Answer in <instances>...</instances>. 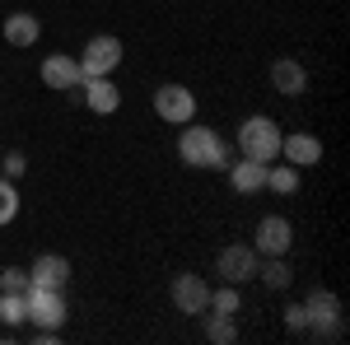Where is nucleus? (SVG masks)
<instances>
[{"instance_id": "obj_24", "label": "nucleus", "mask_w": 350, "mask_h": 345, "mask_svg": "<svg viewBox=\"0 0 350 345\" xmlns=\"http://www.w3.org/2000/svg\"><path fill=\"white\" fill-rule=\"evenodd\" d=\"M28 173V159H24V150H14V154H0V178H10V182H19Z\"/></svg>"}, {"instance_id": "obj_22", "label": "nucleus", "mask_w": 350, "mask_h": 345, "mask_svg": "<svg viewBox=\"0 0 350 345\" xmlns=\"http://www.w3.org/2000/svg\"><path fill=\"white\" fill-rule=\"evenodd\" d=\"M14 215H19V187L10 178H0V229L14 224Z\"/></svg>"}, {"instance_id": "obj_14", "label": "nucleus", "mask_w": 350, "mask_h": 345, "mask_svg": "<svg viewBox=\"0 0 350 345\" xmlns=\"http://www.w3.org/2000/svg\"><path fill=\"white\" fill-rule=\"evenodd\" d=\"M267 168H271V163L239 159V163H229L224 173H229V187H234L239 196H257V191H267Z\"/></svg>"}, {"instance_id": "obj_12", "label": "nucleus", "mask_w": 350, "mask_h": 345, "mask_svg": "<svg viewBox=\"0 0 350 345\" xmlns=\"http://www.w3.org/2000/svg\"><path fill=\"white\" fill-rule=\"evenodd\" d=\"M280 159L295 163L299 173L304 168H313V163H323V140L308 131H295V135H280Z\"/></svg>"}, {"instance_id": "obj_17", "label": "nucleus", "mask_w": 350, "mask_h": 345, "mask_svg": "<svg viewBox=\"0 0 350 345\" xmlns=\"http://www.w3.org/2000/svg\"><path fill=\"white\" fill-rule=\"evenodd\" d=\"M257 280L267 285V290H290L295 285V266H290V257H262L257 262Z\"/></svg>"}, {"instance_id": "obj_10", "label": "nucleus", "mask_w": 350, "mask_h": 345, "mask_svg": "<svg viewBox=\"0 0 350 345\" xmlns=\"http://www.w3.org/2000/svg\"><path fill=\"white\" fill-rule=\"evenodd\" d=\"M42 84L47 89H56V94H66V98H75L80 103V84H84V70H80V61L75 56H61V52H52L47 61H42Z\"/></svg>"}, {"instance_id": "obj_20", "label": "nucleus", "mask_w": 350, "mask_h": 345, "mask_svg": "<svg viewBox=\"0 0 350 345\" xmlns=\"http://www.w3.org/2000/svg\"><path fill=\"white\" fill-rule=\"evenodd\" d=\"M28 322V303H24V294H5L0 290V327H24Z\"/></svg>"}, {"instance_id": "obj_21", "label": "nucleus", "mask_w": 350, "mask_h": 345, "mask_svg": "<svg viewBox=\"0 0 350 345\" xmlns=\"http://www.w3.org/2000/svg\"><path fill=\"white\" fill-rule=\"evenodd\" d=\"M206 341H211V345H234V341H239V322L211 313V322H206Z\"/></svg>"}, {"instance_id": "obj_15", "label": "nucleus", "mask_w": 350, "mask_h": 345, "mask_svg": "<svg viewBox=\"0 0 350 345\" xmlns=\"http://www.w3.org/2000/svg\"><path fill=\"white\" fill-rule=\"evenodd\" d=\"M0 33H5V42H10L14 52H28V47L42 38V24H38V14L19 10V14H10V19H5V28H0Z\"/></svg>"}, {"instance_id": "obj_19", "label": "nucleus", "mask_w": 350, "mask_h": 345, "mask_svg": "<svg viewBox=\"0 0 350 345\" xmlns=\"http://www.w3.org/2000/svg\"><path fill=\"white\" fill-rule=\"evenodd\" d=\"M267 187L275 196H295L299 191V168L295 163H271L267 168Z\"/></svg>"}, {"instance_id": "obj_1", "label": "nucleus", "mask_w": 350, "mask_h": 345, "mask_svg": "<svg viewBox=\"0 0 350 345\" xmlns=\"http://www.w3.org/2000/svg\"><path fill=\"white\" fill-rule=\"evenodd\" d=\"M178 159L187 163V168H211V173H224L229 163H234V150H229V140L215 131V126H183L178 135Z\"/></svg>"}, {"instance_id": "obj_7", "label": "nucleus", "mask_w": 350, "mask_h": 345, "mask_svg": "<svg viewBox=\"0 0 350 345\" xmlns=\"http://www.w3.org/2000/svg\"><path fill=\"white\" fill-rule=\"evenodd\" d=\"M75 61H80L84 80H94V75H112V70L122 66V38H112V33H94Z\"/></svg>"}, {"instance_id": "obj_25", "label": "nucleus", "mask_w": 350, "mask_h": 345, "mask_svg": "<svg viewBox=\"0 0 350 345\" xmlns=\"http://www.w3.org/2000/svg\"><path fill=\"white\" fill-rule=\"evenodd\" d=\"M285 331L308 336V308H304V303H285Z\"/></svg>"}, {"instance_id": "obj_6", "label": "nucleus", "mask_w": 350, "mask_h": 345, "mask_svg": "<svg viewBox=\"0 0 350 345\" xmlns=\"http://www.w3.org/2000/svg\"><path fill=\"white\" fill-rule=\"evenodd\" d=\"M154 117L159 122H168V126H187V122H196V94H191L187 84L168 80L154 89Z\"/></svg>"}, {"instance_id": "obj_16", "label": "nucleus", "mask_w": 350, "mask_h": 345, "mask_svg": "<svg viewBox=\"0 0 350 345\" xmlns=\"http://www.w3.org/2000/svg\"><path fill=\"white\" fill-rule=\"evenodd\" d=\"M271 84H275V94H285V98H299L304 89H308V70L290 61V56H280L275 66H271Z\"/></svg>"}, {"instance_id": "obj_3", "label": "nucleus", "mask_w": 350, "mask_h": 345, "mask_svg": "<svg viewBox=\"0 0 350 345\" xmlns=\"http://www.w3.org/2000/svg\"><path fill=\"white\" fill-rule=\"evenodd\" d=\"M308 308V336L313 341H341L346 336V313H341V299L332 290H313L304 299Z\"/></svg>"}, {"instance_id": "obj_5", "label": "nucleus", "mask_w": 350, "mask_h": 345, "mask_svg": "<svg viewBox=\"0 0 350 345\" xmlns=\"http://www.w3.org/2000/svg\"><path fill=\"white\" fill-rule=\"evenodd\" d=\"M257 247L252 243H224L219 247V257H215V275L224 280V285H247V280H257Z\"/></svg>"}, {"instance_id": "obj_4", "label": "nucleus", "mask_w": 350, "mask_h": 345, "mask_svg": "<svg viewBox=\"0 0 350 345\" xmlns=\"http://www.w3.org/2000/svg\"><path fill=\"white\" fill-rule=\"evenodd\" d=\"M24 303H28V327H33V331H61V327H66V290L28 285Z\"/></svg>"}, {"instance_id": "obj_11", "label": "nucleus", "mask_w": 350, "mask_h": 345, "mask_svg": "<svg viewBox=\"0 0 350 345\" xmlns=\"http://www.w3.org/2000/svg\"><path fill=\"white\" fill-rule=\"evenodd\" d=\"M80 103L89 112H98V117H112L117 107H122V89L112 84V75H94V80L80 84Z\"/></svg>"}, {"instance_id": "obj_18", "label": "nucleus", "mask_w": 350, "mask_h": 345, "mask_svg": "<svg viewBox=\"0 0 350 345\" xmlns=\"http://www.w3.org/2000/svg\"><path fill=\"white\" fill-rule=\"evenodd\" d=\"M206 313H219V318H239L243 313V294L239 285H219V290H211V308Z\"/></svg>"}, {"instance_id": "obj_9", "label": "nucleus", "mask_w": 350, "mask_h": 345, "mask_svg": "<svg viewBox=\"0 0 350 345\" xmlns=\"http://www.w3.org/2000/svg\"><path fill=\"white\" fill-rule=\"evenodd\" d=\"M252 247L257 257H290L295 247V224L285 215H262L257 219V234H252Z\"/></svg>"}, {"instance_id": "obj_23", "label": "nucleus", "mask_w": 350, "mask_h": 345, "mask_svg": "<svg viewBox=\"0 0 350 345\" xmlns=\"http://www.w3.org/2000/svg\"><path fill=\"white\" fill-rule=\"evenodd\" d=\"M0 290L5 294H24L28 290V271L24 266H5V271H0Z\"/></svg>"}, {"instance_id": "obj_8", "label": "nucleus", "mask_w": 350, "mask_h": 345, "mask_svg": "<svg viewBox=\"0 0 350 345\" xmlns=\"http://www.w3.org/2000/svg\"><path fill=\"white\" fill-rule=\"evenodd\" d=\"M168 294H173V308L187 313V318H201V313L211 308V280L196 275V271H178L173 285H168Z\"/></svg>"}, {"instance_id": "obj_2", "label": "nucleus", "mask_w": 350, "mask_h": 345, "mask_svg": "<svg viewBox=\"0 0 350 345\" xmlns=\"http://www.w3.org/2000/svg\"><path fill=\"white\" fill-rule=\"evenodd\" d=\"M280 135H285V131L271 122L267 112H252V117L239 126V150H243V159L275 163V159H280Z\"/></svg>"}, {"instance_id": "obj_13", "label": "nucleus", "mask_w": 350, "mask_h": 345, "mask_svg": "<svg viewBox=\"0 0 350 345\" xmlns=\"http://www.w3.org/2000/svg\"><path fill=\"white\" fill-rule=\"evenodd\" d=\"M28 285H42V290H66L70 285V262L61 252H42L38 262L28 266Z\"/></svg>"}]
</instances>
